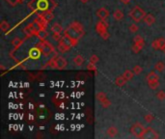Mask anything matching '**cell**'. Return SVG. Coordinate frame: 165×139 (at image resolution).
I'll list each match as a JSON object with an SVG mask.
<instances>
[{
  "instance_id": "obj_1",
  "label": "cell",
  "mask_w": 165,
  "mask_h": 139,
  "mask_svg": "<svg viewBox=\"0 0 165 139\" xmlns=\"http://www.w3.org/2000/svg\"><path fill=\"white\" fill-rule=\"evenodd\" d=\"M27 6L32 12L39 14L45 11H53L57 7V3L54 0H31Z\"/></svg>"
},
{
  "instance_id": "obj_2",
  "label": "cell",
  "mask_w": 165,
  "mask_h": 139,
  "mask_svg": "<svg viewBox=\"0 0 165 139\" xmlns=\"http://www.w3.org/2000/svg\"><path fill=\"white\" fill-rule=\"evenodd\" d=\"M85 31L82 24L77 21H73L69 25V27L64 31V35L72 39L76 44L78 43V40H80L84 36Z\"/></svg>"
},
{
  "instance_id": "obj_3",
  "label": "cell",
  "mask_w": 165,
  "mask_h": 139,
  "mask_svg": "<svg viewBox=\"0 0 165 139\" xmlns=\"http://www.w3.org/2000/svg\"><path fill=\"white\" fill-rule=\"evenodd\" d=\"M67 65H68V62L64 57L56 54V55H53L51 57V59L49 60L43 68L49 67L51 69H56V70H64L67 67Z\"/></svg>"
},
{
  "instance_id": "obj_4",
  "label": "cell",
  "mask_w": 165,
  "mask_h": 139,
  "mask_svg": "<svg viewBox=\"0 0 165 139\" xmlns=\"http://www.w3.org/2000/svg\"><path fill=\"white\" fill-rule=\"evenodd\" d=\"M41 51H42L43 55H44L45 57H49V56H53V55H56L57 53L55 51V47L52 46L51 43H49L48 41L47 40H44V41H41L39 44H37Z\"/></svg>"
},
{
  "instance_id": "obj_5",
  "label": "cell",
  "mask_w": 165,
  "mask_h": 139,
  "mask_svg": "<svg viewBox=\"0 0 165 139\" xmlns=\"http://www.w3.org/2000/svg\"><path fill=\"white\" fill-rule=\"evenodd\" d=\"M146 12L144 11L142 8H140L139 6H135L133 9H131L129 12V17L132 18L135 22H140L144 18L146 17Z\"/></svg>"
},
{
  "instance_id": "obj_6",
  "label": "cell",
  "mask_w": 165,
  "mask_h": 139,
  "mask_svg": "<svg viewBox=\"0 0 165 139\" xmlns=\"http://www.w3.org/2000/svg\"><path fill=\"white\" fill-rule=\"evenodd\" d=\"M145 132H146V128H144L140 123H135L130 128V132L137 138H143Z\"/></svg>"
},
{
  "instance_id": "obj_7",
  "label": "cell",
  "mask_w": 165,
  "mask_h": 139,
  "mask_svg": "<svg viewBox=\"0 0 165 139\" xmlns=\"http://www.w3.org/2000/svg\"><path fill=\"white\" fill-rule=\"evenodd\" d=\"M108 27H109V24L106 22V20H101L100 19V21H98L96 25V31L98 34H101L102 32L108 30Z\"/></svg>"
},
{
  "instance_id": "obj_8",
  "label": "cell",
  "mask_w": 165,
  "mask_h": 139,
  "mask_svg": "<svg viewBox=\"0 0 165 139\" xmlns=\"http://www.w3.org/2000/svg\"><path fill=\"white\" fill-rule=\"evenodd\" d=\"M96 15L101 20H106L109 17V12L108 10H106L105 8L101 7L100 9H98V11L96 12Z\"/></svg>"
},
{
  "instance_id": "obj_9",
  "label": "cell",
  "mask_w": 165,
  "mask_h": 139,
  "mask_svg": "<svg viewBox=\"0 0 165 139\" xmlns=\"http://www.w3.org/2000/svg\"><path fill=\"white\" fill-rule=\"evenodd\" d=\"M143 138H152V139H158L159 138L158 133L155 132V130L152 128H147L145 134H144Z\"/></svg>"
},
{
  "instance_id": "obj_10",
  "label": "cell",
  "mask_w": 165,
  "mask_h": 139,
  "mask_svg": "<svg viewBox=\"0 0 165 139\" xmlns=\"http://www.w3.org/2000/svg\"><path fill=\"white\" fill-rule=\"evenodd\" d=\"M41 54H43V53L38 47H32L29 51V58H31L33 60H37L41 57Z\"/></svg>"
},
{
  "instance_id": "obj_11",
  "label": "cell",
  "mask_w": 165,
  "mask_h": 139,
  "mask_svg": "<svg viewBox=\"0 0 165 139\" xmlns=\"http://www.w3.org/2000/svg\"><path fill=\"white\" fill-rule=\"evenodd\" d=\"M59 43H62L63 44H65L66 47H70V48L73 47H75V44H76L72 39H70L69 37H67L66 35H64L63 37H62L61 40L59 41Z\"/></svg>"
},
{
  "instance_id": "obj_12",
  "label": "cell",
  "mask_w": 165,
  "mask_h": 139,
  "mask_svg": "<svg viewBox=\"0 0 165 139\" xmlns=\"http://www.w3.org/2000/svg\"><path fill=\"white\" fill-rule=\"evenodd\" d=\"M23 32L25 33V35L27 37H32V36H37V31L33 28V26L31 25V23L28 24L27 26L24 27Z\"/></svg>"
},
{
  "instance_id": "obj_13",
  "label": "cell",
  "mask_w": 165,
  "mask_h": 139,
  "mask_svg": "<svg viewBox=\"0 0 165 139\" xmlns=\"http://www.w3.org/2000/svg\"><path fill=\"white\" fill-rule=\"evenodd\" d=\"M52 12L53 11H45V12H42V13H39L38 15L42 16L44 18H45L49 22L51 19H53V18H54V15H53Z\"/></svg>"
},
{
  "instance_id": "obj_14",
  "label": "cell",
  "mask_w": 165,
  "mask_h": 139,
  "mask_svg": "<svg viewBox=\"0 0 165 139\" xmlns=\"http://www.w3.org/2000/svg\"><path fill=\"white\" fill-rule=\"evenodd\" d=\"M144 21H145V23L147 24V25L151 26L155 22V18L152 14H147L146 17L144 18Z\"/></svg>"
},
{
  "instance_id": "obj_15",
  "label": "cell",
  "mask_w": 165,
  "mask_h": 139,
  "mask_svg": "<svg viewBox=\"0 0 165 139\" xmlns=\"http://www.w3.org/2000/svg\"><path fill=\"white\" fill-rule=\"evenodd\" d=\"M127 79L124 77V75H119L116 77V79H115V84L117 85V86L119 87H123V86H125L126 83H127Z\"/></svg>"
},
{
  "instance_id": "obj_16",
  "label": "cell",
  "mask_w": 165,
  "mask_h": 139,
  "mask_svg": "<svg viewBox=\"0 0 165 139\" xmlns=\"http://www.w3.org/2000/svg\"><path fill=\"white\" fill-rule=\"evenodd\" d=\"M73 63H75V65L76 67H80V66H82L83 65V63H84V58L82 57L81 55H79V54H77L75 58H73Z\"/></svg>"
},
{
  "instance_id": "obj_17",
  "label": "cell",
  "mask_w": 165,
  "mask_h": 139,
  "mask_svg": "<svg viewBox=\"0 0 165 139\" xmlns=\"http://www.w3.org/2000/svg\"><path fill=\"white\" fill-rule=\"evenodd\" d=\"M133 43L136 44H138V46H140V47H144V44H145V40H144L143 37L137 35L133 38Z\"/></svg>"
},
{
  "instance_id": "obj_18",
  "label": "cell",
  "mask_w": 165,
  "mask_h": 139,
  "mask_svg": "<svg viewBox=\"0 0 165 139\" xmlns=\"http://www.w3.org/2000/svg\"><path fill=\"white\" fill-rule=\"evenodd\" d=\"M154 80H159V75L154 71H152L149 75H147V82H149V81H154Z\"/></svg>"
},
{
  "instance_id": "obj_19",
  "label": "cell",
  "mask_w": 165,
  "mask_h": 139,
  "mask_svg": "<svg viewBox=\"0 0 165 139\" xmlns=\"http://www.w3.org/2000/svg\"><path fill=\"white\" fill-rule=\"evenodd\" d=\"M113 18L115 20H117V21H120V20L124 18V13L121 10H116L113 13Z\"/></svg>"
},
{
  "instance_id": "obj_20",
  "label": "cell",
  "mask_w": 165,
  "mask_h": 139,
  "mask_svg": "<svg viewBox=\"0 0 165 139\" xmlns=\"http://www.w3.org/2000/svg\"><path fill=\"white\" fill-rule=\"evenodd\" d=\"M22 44H23V40L19 39V38H14L13 41H12V44H13V47H15V50H18Z\"/></svg>"
},
{
  "instance_id": "obj_21",
  "label": "cell",
  "mask_w": 165,
  "mask_h": 139,
  "mask_svg": "<svg viewBox=\"0 0 165 139\" xmlns=\"http://www.w3.org/2000/svg\"><path fill=\"white\" fill-rule=\"evenodd\" d=\"M51 31H52V33H59V34H61L62 32H63V28H62V26L60 25L59 23H54L51 26Z\"/></svg>"
},
{
  "instance_id": "obj_22",
  "label": "cell",
  "mask_w": 165,
  "mask_h": 139,
  "mask_svg": "<svg viewBox=\"0 0 165 139\" xmlns=\"http://www.w3.org/2000/svg\"><path fill=\"white\" fill-rule=\"evenodd\" d=\"M48 36V33L47 32V29H44V30H40L38 33H37V37L39 38L40 41H44L47 39V37Z\"/></svg>"
},
{
  "instance_id": "obj_23",
  "label": "cell",
  "mask_w": 165,
  "mask_h": 139,
  "mask_svg": "<svg viewBox=\"0 0 165 139\" xmlns=\"http://www.w3.org/2000/svg\"><path fill=\"white\" fill-rule=\"evenodd\" d=\"M107 134H108L110 137L116 136L118 134V129L116 126H110V128L107 129Z\"/></svg>"
},
{
  "instance_id": "obj_24",
  "label": "cell",
  "mask_w": 165,
  "mask_h": 139,
  "mask_svg": "<svg viewBox=\"0 0 165 139\" xmlns=\"http://www.w3.org/2000/svg\"><path fill=\"white\" fill-rule=\"evenodd\" d=\"M155 71H158V72H163L165 70V64L162 61H158V62L155 64Z\"/></svg>"
},
{
  "instance_id": "obj_25",
  "label": "cell",
  "mask_w": 165,
  "mask_h": 139,
  "mask_svg": "<svg viewBox=\"0 0 165 139\" xmlns=\"http://www.w3.org/2000/svg\"><path fill=\"white\" fill-rule=\"evenodd\" d=\"M0 28L3 32H8L10 30V24L6 20H2L1 23H0Z\"/></svg>"
},
{
  "instance_id": "obj_26",
  "label": "cell",
  "mask_w": 165,
  "mask_h": 139,
  "mask_svg": "<svg viewBox=\"0 0 165 139\" xmlns=\"http://www.w3.org/2000/svg\"><path fill=\"white\" fill-rule=\"evenodd\" d=\"M124 77L127 80V81H129L133 78V75H134V72H131L129 71V70H127V71H125V72H124Z\"/></svg>"
},
{
  "instance_id": "obj_27",
  "label": "cell",
  "mask_w": 165,
  "mask_h": 139,
  "mask_svg": "<svg viewBox=\"0 0 165 139\" xmlns=\"http://www.w3.org/2000/svg\"><path fill=\"white\" fill-rule=\"evenodd\" d=\"M148 85H149V87L152 90H155L158 89V86H159V80H154V81H149L148 82Z\"/></svg>"
},
{
  "instance_id": "obj_28",
  "label": "cell",
  "mask_w": 165,
  "mask_h": 139,
  "mask_svg": "<svg viewBox=\"0 0 165 139\" xmlns=\"http://www.w3.org/2000/svg\"><path fill=\"white\" fill-rule=\"evenodd\" d=\"M5 1L8 3V4H10L11 6H16V5H19V4H22L24 0H5Z\"/></svg>"
},
{
  "instance_id": "obj_29",
  "label": "cell",
  "mask_w": 165,
  "mask_h": 139,
  "mask_svg": "<svg viewBox=\"0 0 165 139\" xmlns=\"http://www.w3.org/2000/svg\"><path fill=\"white\" fill-rule=\"evenodd\" d=\"M57 48H58V50L62 53H65V52H67L68 50H70L71 48L68 47H66L65 44H63L62 43H59L58 44V47H57Z\"/></svg>"
},
{
  "instance_id": "obj_30",
  "label": "cell",
  "mask_w": 165,
  "mask_h": 139,
  "mask_svg": "<svg viewBox=\"0 0 165 139\" xmlns=\"http://www.w3.org/2000/svg\"><path fill=\"white\" fill-rule=\"evenodd\" d=\"M101 106L104 108H107V107H109V106L111 105V101L108 99H107V98H105L104 100H102L101 101Z\"/></svg>"
},
{
  "instance_id": "obj_31",
  "label": "cell",
  "mask_w": 165,
  "mask_h": 139,
  "mask_svg": "<svg viewBox=\"0 0 165 139\" xmlns=\"http://www.w3.org/2000/svg\"><path fill=\"white\" fill-rule=\"evenodd\" d=\"M96 98H97V100L101 103L102 100H104L105 98H106V95H105L104 92H98L97 95H96Z\"/></svg>"
},
{
  "instance_id": "obj_32",
  "label": "cell",
  "mask_w": 165,
  "mask_h": 139,
  "mask_svg": "<svg viewBox=\"0 0 165 139\" xmlns=\"http://www.w3.org/2000/svg\"><path fill=\"white\" fill-rule=\"evenodd\" d=\"M142 48H143L142 47H140V46H138V44H136L134 43L132 44V47H131V50H132V51L134 53H139L140 51L142 50Z\"/></svg>"
},
{
  "instance_id": "obj_33",
  "label": "cell",
  "mask_w": 165,
  "mask_h": 139,
  "mask_svg": "<svg viewBox=\"0 0 165 139\" xmlns=\"http://www.w3.org/2000/svg\"><path fill=\"white\" fill-rule=\"evenodd\" d=\"M144 120H145L147 123H152L155 120V116L152 115V114H146V115L144 116Z\"/></svg>"
},
{
  "instance_id": "obj_34",
  "label": "cell",
  "mask_w": 165,
  "mask_h": 139,
  "mask_svg": "<svg viewBox=\"0 0 165 139\" xmlns=\"http://www.w3.org/2000/svg\"><path fill=\"white\" fill-rule=\"evenodd\" d=\"M142 67H140L139 65H136V66L133 67V70H132V72H134V75H139V73H141L142 72Z\"/></svg>"
},
{
  "instance_id": "obj_35",
  "label": "cell",
  "mask_w": 165,
  "mask_h": 139,
  "mask_svg": "<svg viewBox=\"0 0 165 139\" xmlns=\"http://www.w3.org/2000/svg\"><path fill=\"white\" fill-rule=\"evenodd\" d=\"M156 99L159 101H164L165 100V92L164 91H159L156 94Z\"/></svg>"
},
{
  "instance_id": "obj_36",
  "label": "cell",
  "mask_w": 165,
  "mask_h": 139,
  "mask_svg": "<svg viewBox=\"0 0 165 139\" xmlns=\"http://www.w3.org/2000/svg\"><path fill=\"white\" fill-rule=\"evenodd\" d=\"M98 62V57L96 54H93L92 56L90 57V63H92L94 65H96Z\"/></svg>"
},
{
  "instance_id": "obj_37",
  "label": "cell",
  "mask_w": 165,
  "mask_h": 139,
  "mask_svg": "<svg viewBox=\"0 0 165 139\" xmlns=\"http://www.w3.org/2000/svg\"><path fill=\"white\" fill-rule=\"evenodd\" d=\"M129 29L131 33H136V32L138 31V26L136 25V24H131V25L129 27Z\"/></svg>"
},
{
  "instance_id": "obj_38",
  "label": "cell",
  "mask_w": 165,
  "mask_h": 139,
  "mask_svg": "<svg viewBox=\"0 0 165 139\" xmlns=\"http://www.w3.org/2000/svg\"><path fill=\"white\" fill-rule=\"evenodd\" d=\"M158 42L159 50H161V48L165 46V39H163V38H159V39H158Z\"/></svg>"
},
{
  "instance_id": "obj_39",
  "label": "cell",
  "mask_w": 165,
  "mask_h": 139,
  "mask_svg": "<svg viewBox=\"0 0 165 139\" xmlns=\"http://www.w3.org/2000/svg\"><path fill=\"white\" fill-rule=\"evenodd\" d=\"M101 37L102 38V40H108V38L110 37V34L108 33V31H104V32H102L101 34H100Z\"/></svg>"
},
{
  "instance_id": "obj_40",
  "label": "cell",
  "mask_w": 165,
  "mask_h": 139,
  "mask_svg": "<svg viewBox=\"0 0 165 139\" xmlns=\"http://www.w3.org/2000/svg\"><path fill=\"white\" fill-rule=\"evenodd\" d=\"M152 48H154V50H159V46H158V39H156V40H155L154 42L152 43Z\"/></svg>"
},
{
  "instance_id": "obj_41",
  "label": "cell",
  "mask_w": 165,
  "mask_h": 139,
  "mask_svg": "<svg viewBox=\"0 0 165 139\" xmlns=\"http://www.w3.org/2000/svg\"><path fill=\"white\" fill-rule=\"evenodd\" d=\"M52 38L54 39L55 41H58L59 42L62 37H61V34H59V33H52Z\"/></svg>"
},
{
  "instance_id": "obj_42",
  "label": "cell",
  "mask_w": 165,
  "mask_h": 139,
  "mask_svg": "<svg viewBox=\"0 0 165 139\" xmlns=\"http://www.w3.org/2000/svg\"><path fill=\"white\" fill-rule=\"evenodd\" d=\"M87 70H89V71H94V72H96V71H97V68H96V66H95L94 64L89 63V65L87 66Z\"/></svg>"
},
{
  "instance_id": "obj_43",
  "label": "cell",
  "mask_w": 165,
  "mask_h": 139,
  "mask_svg": "<svg viewBox=\"0 0 165 139\" xmlns=\"http://www.w3.org/2000/svg\"><path fill=\"white\" fill-rule=\"evenodd\" d=\"M121 1L124 3V4H129L130 2V0H121Z\"/></svg>"
},
{
  "instance_id": "obj_44",
  "label": "cell",
  "mask_w": 165,
  "mask_h": 139,
  "mask_svg": "<svg viewBox=\"0 0 165 139\" xmlns=\"http://www.w3.org/2000/svg\"><path fill=\"white\" fill-rule=\"evenodd\" d=\"M80 1L82 2V3H87L89 0H80Z\"/></svg>"
},
{
  "instance_id": "obj_45",
  "label": "cell",
  "mask_w": 165,
  "mask_h": 139,
  "mask_svg": "<svg viewBox=\"0 0 165 139\" xmlns=\"http://www.w3.org/2000/svg\"><path fill=\"white\" fill-rule=\"evenodd\" d=\"M161 51H162L163 53H165V46H164V47H163L161 48Z\"/></svg>"
}]
</instances>
